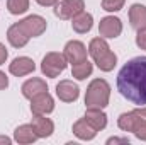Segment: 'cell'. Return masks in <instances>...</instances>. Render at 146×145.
<instances>
[{"mask_svg":"<svg viewBox=\"0 0 146 145\" xmlns=\"http://www.w3.org/2000/svg\"><path fill=\"white\" fill-rule=\"evenodd\" d=\"M117 89L133 104H146V56L129 60L117 73Z\"/></svg>","mask_w":146,"mask_h":145,"instance_id":"cell-1","label":"cell"},{"mask_svg":"<svg viewBox=\"0 0 146 145\" xmlns=\"http://www.w3.org/2000/svg\"><path fill=\"white\" fill-rule=\"evenodd\" d=\"M88 53L102 72L114 70V67L117 63V56H115V53L110 51L109 44L104 38H94L88 44Z\"/></svg>","mask_w":146,"mask_h":145,"instance_id":"cell-2","label":"cell"},{"mask_svg":"<svg viewBox=\"0 0 146 145\" xmlns=\"http://www.w3.org/2000/svg\"><path fill=\"white\" fill-rule=\"evenodd\" d=\"M110 85L104 79H95L88 84L87 94H85V106L95 109H104L109 104Z\"/></svg>","mask_w":146,"mask_h":145,"instance_id":"cell-3","label":"cell"},{"mask_svg":"<svg viewBox=\"0 0 146 145\" xmlns=\"http://www.w3.org/2000/svg\"><path fill=\"white\" fill-rule=\"evenodd\" d=\"M66 58L63 53H56V51H51L48 53L44 58H42V63H41V70L46 77L49 79H54L58 77L60 73L66 68Z\"/></svg>","mask_w":146,"mask_h":145,"instance_id":"cell-4","label":"cell"},{"mask_svg":"<svg viewBox=\"0 0 146 145\" xmlns=\"http://www.w3.org/2000/svg\"><path fill=\"white\" fill-rule=\"evenodd\" d=\"M85 2L83 0H61L54 5V15L60 19H73L76 14L83 12Z\"/></svg>","mask_w":146,"mask_h":145,"instance_id":"cell-5","label":"cell"},{"mask_svg":"<svg viewBox=\"0 0 146 145\" xmlns=\"http://www.w3.org/2000/svg\"><path fill=\"white\" fill-rule=\"evenodd\" d=\"M143 119H146V108H138L129 111V113H122L117 119V125L122 132H133L134 133L136 126Z\"/></svg>","mask_w":146,"mask_h":145,"instance_id":"cell-6","label":"cell"},{"mask_svg":"<svg viewBox=\"0 0 146 145\" xmlns=\"http://www.w3.org/2000/svg\"><path fill=\"white\" fill-rule=\"evenodd\" d=\"M17 24L29 38L41 36L46 31V19L41 17V15H27L26 19L19 21Z\"/></svg>","mask_w":146,"mask_h":145,"instance_id":"cell-7","label":"cell"},{"mask_svg":"<svg viewBox=\"0 0 146 145\" xmlns=\"http://www.w3.org/2000/svg\"><path fill=\"white\" fill-rule=\"evenodd\" d=\"M63 55H65L68 63L76 65V63L87 60V48H85V44L82 41H68L66 46H65Z\"/></svg>","mask_w":146,"mask_h":145,"instance_id":"cell-8","label":"cell"},{"mask_svg":"<svg viewBox=\"0 0 146 145\" xmlns=\"http://www.w3.org/2000/svg\"><path fill=\"white\" fill-rule=\"evenodd\" d=\"M54 109V101L49 92H41L31 99V111L33 114H49Z\"/></svg>","mask_w":146,"mask_h":145,"instance_id":"cell-9","label":"cell"},{"mask_svg":"<svg viewBox=\"0 0 146 145\" xmlns=\"http://www.w3.org/2000/svg\"><path fill=\"white\" fill-rule=\"evenodd\" d=\"M99 33L102 38H117L122 33V22L119 17L107 15L100 21L99 24Z\"/></svg>","mask_w":146,"mask_h":145,"instance_id":"cell-10","label":"cell"},{"mask_svg":"<svg viewBox=\"0 0 146 145\" xmlns=\"http://www.w3.org/2000/svg\"><path fill=\"white\" fill-rule=\"evenodd\" d=\"M56 96L63 101V103H73L78 99L80 96V89L76 84H73L72 80H61L56 85Z\"/></svg>","mask_w":146,"mask_h":145,"instance_id":"cell-11","label":"cell"},{"mask_svg":"<svg viewBox=\"0 0 146 145\" xmlns=\"http://www.w3.org/2000/svg\"><path fill=\"white\" fill-rule=\"evenodd\" d=\"M31 125L34 126V132H36V135L39 138L51 137L53 132H54V123L49 118H46V114H34Z\"/></svg>","mask_w":146,"mask_h":145,"instance_id":"cell-12","label":"cell"},{"mask_svg":"<svg viewBox=\"0 0 146 145\" xmlns=\"http://www.w3.org/2000/svg\"><path fill=\"white\" fill-rule=\"evenodd\" d=\"M34 68H36V65H34V62H33L29 56H19V58H15V60L9 65L10 73L15 75V77L29 75V73L34 72Z\"/></svg>","mask_w":146,"mask_h":145,"instance_id":"cell-13","label":"cell"},{"mask_svg":"<svg viewBox=\"0 0 146 145\" xmlns=\"http://www.w3.org/2000/svg\"><path fill=\"white\" fill-rule=\"evenodd\" d=\"M83 119H85L90 126H94L97 132H100V130H104V128L107 126V116H106V113H104L102 109L87 108V113H85Z\"/></svg>","mask_w":146,"mask_h":145,"instance_id":"cell-14","label":"cell"},{"mask_svg":"<svg viewBox=\"0 0 146 145\" xmlns=\"http://www.w3.org/2000/svg\"><path fill=\"white\" fill-rule=\"evenodd\" d=\"M46 91H48L46 82L42 79H37V77L29 79V80H26L22 84V96L27 97V99H33L34 96L41 94V92H46Z\"/></svg>","mask_w":146,"mask_h":145,"instance_id":"cell-15","label":"cell"},{"mask_svg":"<svg viewBox=\"0 0 146 145\" xmlns=\"http://www.w3.org/2000/svg\"><path fill=\"white\" fill-rule=\"evenodd\" d=\"M129 22L134 29L146 28V5L133 3L129 9Z\"/></svg>","mask_w":146,"mask_h":145,"instance_id":"cell-16","label":"cell"},{"mask_svg":"<svg viewBox=\"0 0 146 145\" xmlns=\"http://www.w3.org/2000/svg\"><path fill=\"white\" fill-rule=\"evenodd\" d=\"M92 26H94V17H92V14H88V12H80V14H76L72 19L73 31H76V33H80V34L88 33V31L92 29Z\"/></svg>","mask_w":146,"mask_h":145,"instance_id":"cell-17","label":"cell"},{"mask_svg":"<svg viewBox=\"0 0 146 145\" xmlns=\"http://www.w3.org/2000/svg\"><path fill=\"white\" fill-rule=\"evenodd\" d=\"M7 39H9V43H10L14 48H22V46H26V44L29 43L31 38L27 36V34L19 28V24L15 22V24H12V26L9 28V31H7Z\"/></svg>","mask_w":146,"mask_h":145,"instance_id":"cell-18","label":"cell"},{"mask_svg":"<svg viewBox=\"0 0 146 145\" xmlns=\"http://www.w3.org/2000/svg\"><path fill=\"white\" fill-rule=\"evenodd\" d=\"M14 138H15L17 144H33V142H36L39 137L36 135L33 125H21V126L15 128Z\"/></svg>","mask_w":146,"mask_h":145,"instance_id":"cell-19","label":"cell"},{"mask_svg":"<svg viewBox=\"0 0 146 145\" xmlns=\"http://www.w3.org/2000/svg\"><path fill=\"white\" fill-rule=\"evenodd\" d=\"M73 133L75 137H78L80 140H94L95 135H97V130L94 126H90L83 118L78 119L75 125H73Z\"/></svg>","mask_w":146,"mask_h":145,"instance_id":"cell-20","label":"cell"},{"mask_svg":"<svg viewBox=\"0 0 146 145\" xmlns=\"http://www.w3.org/2000/svg\"><path fill=\"white\" fill-rule=\"evenodd\" d=\"M92 70H94L92 63H90L88 60H85V62H80V63L73 65L72 75L75 77V79H78V80H85L88 75H92Z\"/></svg>","mask_w":146,"mask_h":145,"instance_id":"cell-21","label":"cell"},{"mask_svg":"<svg viewBox=\"0 0 146 145\" xmlns=\"http://www.w3.org/2000/svg\"><path fill=\"white\" fill-rule=\"evenodd\" d=\"M7 9L14 15L24 14L29 9V0H7Z\"/></svg>","mask_w":146,"mask_h":145,"instance_id":"cell-22","label":"cell"},{"mask_svg":"<svg viewBox=\"0 0 146 145\" xmlns=\"http://www.w3.org/2000/svg\"><path fill=\"white\" fill-rule=\"evenodd\" d=\"M126 0H102V9L107 12H119Z\"/></svg>","mask_w":146,"mask_h":145,"instance_id":"cell-23","label":"cell"},{"mask_svg":"<svg viewBox=\"0 0 146 145\" xmlns=\"http://www.w3.org/2000/svg\"><path fill=\"white\" fill-rule=\"evenodd\" d=\"M134 135H136L139 140L146 142V119L139 121V125H138V126H136V130H134Z\"/></svg>","mask_w":146,"mask_h":145,"instance_id":"cell-24","label":"cell"},{"mask_svg":"<svg viewBox=\"0 0 146 145\" xmlns=\"http://www.w3.org/2000/svg\"><path fill=\"white\" fill-rule=\"evenodd\" d=\"M136 44H138L141 50H146V28L138 29V34H136Z\"/></svg>","mask_w":146,"mask_h":145,"instance_id":"cell-25","label":"cell"},{"mask_svg":"<svg viewBox=\"0 0 146 145\" xmlns=\"http://www.w3.org/2000/svg\"><path fill=\"white\" fill-rule=\"evenodd\" d=\"M7 56H9V53H7V48H5V46L0 43V65H3V63H5Z\"/></svg>","mask_w":146,"mask_h":145,"instance_id":"cell-26","label":"cell"},{"mask_svg":"<svg viewBox=\"0 0 146 145\" xmlns=\"http://www.w3.org/2000/svg\"><path fill=\"white\" fill-rule=\"evenodd\" d=\"M7 87H9V79H7V75L3 72H0V91L7 89Z\"/></svg>","mask_w":146,"mask_h":145,"instance_id":"cell-27","label":"cell"},{"mask_svg":"<svg viewBox=\"0 0 146 145\" xmlns=\"http://www.w3.org/2000/svg\"><path fill=\"white\" fill-rule=\"evenodd\" d=\"M107 144H129V140L127 138H117V137H112V138H109L107 140Z\"/></svg>","mask_w":146,"mask_h":145,"instance_id":"cell-28","label":"cell"},{"mask_svg":"<svg viewBox=\"0 0 146 145\" xmlns=\"http://www.w3.org/2000/svg\"><path fill=\"white\" fill-rule=\"evenodd\" d=\"M39 5H42V7H49V5H56L60 0H36Z\"/></svg>","mask_w":146,"mask_h":145,"instance_id":"cell-29","label":"cell"},{"mask_svg":"<svg viewBox=\"0 0 146 145\" xmlns=\"http://www.w3.org/2000/svg\"><path fill=\"white\" fill-rule=\"evenodd\" d=\"M10 142H12V140H10L9 137H0V144H5V145H9Z\"/></svg>","mask_w":146,"mask_h":145,"instance_id":"cell-30","label":"cell"}]
</instances>
